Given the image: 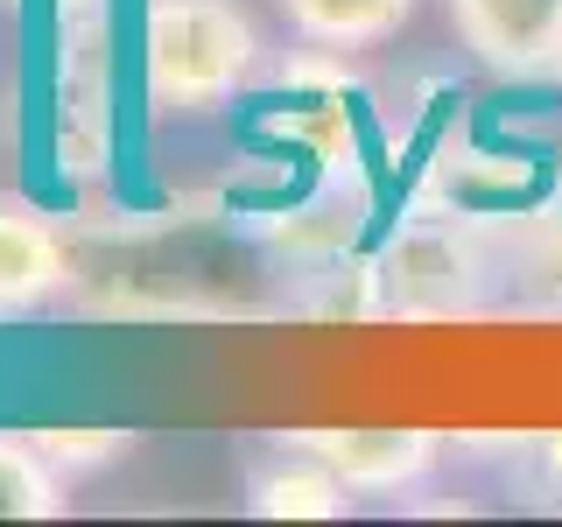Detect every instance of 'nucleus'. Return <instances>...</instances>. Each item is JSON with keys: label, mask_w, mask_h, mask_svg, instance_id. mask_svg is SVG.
<instances>
[{"label": "nucleus", "mask_w": 562, "mask_h": 527, "mask_svg": "<svg viewBox=\"0 0 562 527\" xmlns=\"http://www.w3.org/2000/svg\"><path fill=\"white\" fill-rule=\"evenodd\" d=\"M555 78H562V49H555Z\"/></svg>", "instance_id": "13"}, {"label": "nucleus", "mask_w": 562, "mask_h": 527, "mask_svg": "<svg viewBox=\"0 0 562 527\" xmlns=\"http://www.w3.org/2000/svg\"><path fill=\"white\" fill-rule=\"evenodd\" d=\"M281 450H310L316 464H330L345 492H408L429 479L443 436L429 429H289Z\"/></svg>", "instance_id": "4"}, {"label": "nucleus", "mask_w": 562, "mask_h": 527, "mask_svg": "<svg viewBox=\"0 0 562 527\" xmlns=\"http://www.w3.org/2000/svg\"><path fill=\"white\" fill-rule=\"evenodd\" d=\"M29 444L70 479V471H99V464H113V457H127L134 436L127 429H29Z\"/></svg>", "instance_id": "9"}, {"label": "nucleus", "mask_w": 562, "mask_h": 527, "mask_svg": "<svg viewBox=\"0 0 562 527\" xmlns=\"http://www.w3.org/2000/svg\"><path fill=\"white\" fill-rule=\"evenodd\" d=\"M70 289L64 233L22 198H0V316H29Z\"/></svg>", "instance_id": "5"}, {"label": "nucleus", "mask_w": 562, "mask_h": 527, "mask_svg": "<svg viewBox=\"0 0 562 527\" xmlns=\"http://www.w3.org/2000/svg\"><path fill=\"white\" fill-rule=\"evenodd\" d=\"M246 514H260V520H338L345 479L330 464H316L310 450H281V464L246 479Z\"/></svg>", "instance_id": "7"}, {"label": "nucleus", "mask_w": 562, "mask_h": 527, "mask_svg": "<svg viewBox=\"0 0 562 527\" xmlns=\"http://www.w3.org/2000/svg\"><path fill=\"white\" fill-rule=\"evenodd\" d=\"M260 70V29L239 0H140V99L198 120L246 92Z\"/></svg>", "instance_id": "1"}, {"label": "nucleus", "mask_w": 562, "mask_h": 527, "mask_svg": "<svg viewBox=\"0 0 562 527\" xmlns=\"http://www.w3.org/2000/svg\"><path fill=\"white\" fill-rule=\"evenodd\" d=\"M535 268L549 274V289L562 295V211H549V218L535 225Z\"/></svg>", "instance_id": "10"}, {"label": "nucleus", "mask_w": 562, "mask_h": 527, "mask_svg": "<svg viewBox=\"0 0 562 527\" xmlns=\"http://www.w3.org/2000/svg\"><path fill=\"white\" fill-rule=\"evenodd\" d=\"M289 29L324 57H351V49H380L415 22V0H274Z\"/></svg>", "instance_id": "6"}, {"label": "nucleus", "mask_w": 562, "mask_h": 527, "mask_svg": "<svg viewBox=\"0 0 562 527\" xmlns=\"http://www.w3.org/2000/svg\"><path fill=\"white\" fill-rule=\"evenodd\" d=\"M14 8H29V0H14ZM43 8H49V14H57V22H78V14H92V8H99V0H43Z\"/></svg>", "instance_id": "11"}, {"label": "nucleus", "mask_w": 562, "mask_h": 527, "mask_svg": "<svg viewBox=\"0 0 562 527\" xmlns=\"http://www.w3.org/2000/svg\"><path fill=\"white\" fill-rule=\"evenodd\" d=\"M541 464H549V479L562 485V436H541Z\"/></svg>", "instance_id": "12"}, {"label": "nucleus", "mask_w": 562, "mask_h": 527, "mask_svg": "<svg viewBox=\"0 0 562 527\" xmlns=\"http://www.w3.org/2000/svg\"><path fill=\"white\" fill-rule=\"evenodd\" d=\"M457 43L499 78H555L562 0H443Z\"/></svg>", "instance_id": "3"}, {"label": "nucleus", "mask_w": 562, "mask_h": 527, "mask_svg": "<svg viewBox=\"0 0 562 527\" xmlns=\"http://www.w3.org/2000/svg\"><path fill=\"white\" fill-rule=\"evenodd\" d=\"M380 310L415 316V324H443V316H471L485 303V260L457 218H415L386 239L373 268Z\"/></svg>", "instance_id": "2"}, {"label": "nucleus", "mask_w": 562, "mask_h": 527, "mask_svg": "<svg viewBox=\"0 0 562 527\" xmlns=\"http://www.w3.org/2000/svg\"><path fill=\"white\" fill-rule=\"evenodd\" d=\"M64 514V471L29 436H0V520H57Z\"/></svg>", "instance_id": "8"}]
</instances>
